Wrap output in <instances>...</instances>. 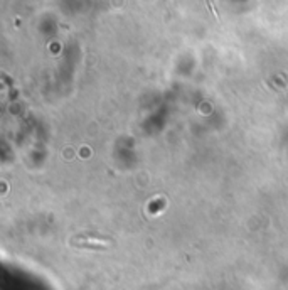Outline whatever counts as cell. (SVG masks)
Instances as JSON below:
<instances>
[{
    "label": "cell",
    "mask_w": 288,
    "mask_h": 290,
    "mask_svg": "<svg viewBox=\"0 0 288 290\" xmlns=\"http://www.w3.org/2000/svg\"><path fill=\"white\" fill-rule=\"evenodd\" d=\"M78 246H89V248H106V243H96V241H81V243H74Z\"/></svg>",
    "instance_id": "6da1fadb"
}]
</instances>
